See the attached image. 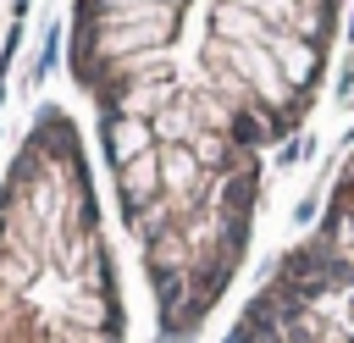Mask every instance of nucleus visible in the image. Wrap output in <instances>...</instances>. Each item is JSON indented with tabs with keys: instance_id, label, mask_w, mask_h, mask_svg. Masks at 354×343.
<instances>
[{
	"instance_id": "f257e3e1",
	"label": "nucleus",
	"mask_w": 354,
	"mask_h": 343,
	"mask_svg": "<svg viewBox=\"0 0 354 343\" xmlns=\"http://www.w3.org/2000/svg\"><path fill=\"white\" fill-rule=\"evenodd\" d=\"M343 0H72L66 72L88 100L160 343L232 293L277 149L310 122Z\"/></svg>"
},
{
	"instance_id": "f03ea898",
	"label": "nucleus",
	"mask_w": 354,
	"mask_h": 343,
	"mask_svg": "<svg viewBox=\"0 0 354 343\" xmlns=\"http://www.w3.org/2000/svg\"><path fill=\"white\" fill-rule=\"evenodd\" d=\"M0 343H127L94 166L61 105L28 122L0 177Z\"/></svg>"
},
{
	"instance_id": "7ed1b4c3",
	"label": "nucleus",
	"mask_w": 354,
	"mask_h": 343,
	"mask_svg": "<svg viewBox=\"0 0 354 343\" xmlns=\"http://www.w3.org/2000/svg\"><path fill=\"white\" fill-rule=\"evenodd\" d=\"M221 343H354V149L315 221L266 266Z\"/></svg>"
}]
</instances>
